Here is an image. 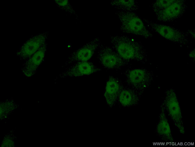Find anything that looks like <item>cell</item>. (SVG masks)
<instances>
[{
  "instance_id": "6da1fadb",
  "label": "cell",
  "mask_w": 195,
  "mask_h": 147,
  "mask_svg": "<svg viewBox=\"0 0 195 147\" xmlns=\"http://www.w3.org/2000/svg\"><path fill=\"white\" fill-rule=\"evenodd\" d=\"M110 38L112 47L123 59L143 63L148 61L147 52L140 42L122 35H111Z\"/></svg>"
},
{
  "instance_id": "7a4b0ae2",
  "label": "cell",
  "mask_w": 195,
  "mask_h": 147,
  "mask_svg": "<svg viewBox=\"0 0 195 147\" xmlns=\"http://www.w3.org/2000/svg\"><path fill=\"white\" fill-rule=\"evenodd\" d=\"M116 14L121 22L120 29L122 32L140 36L146 39L153 37V34L134 12L119 11Z\"/></svg>"
},
{
  "instance_id": "3957f363",
  "label": "cell",
  "mask_w": 195,
  "mask_h": 147,
  "mask_svg": "<svg viewBox=\"0 0 195 147\" xmlns=\"http://www.w3.org/2000/svg\"><path fill=\"white\" fill-rule=\"evenodd\" d=\"M124 74L127 86L134 89L141 96L151 85L154 77L152 71L144 68L128 69L125 70Z\"/></svg>"
},
{
  "instance_id": "277c9868",
  "label": "cell",
  "mask_w": 195,
  "mask_h": 147,
  "mask_svg": "<svg viewBox=\"0 0 195 147\" xmlns=\"http://www.w3.org/2000/svg\"><path fill=\"white\" fill-rule=\"evenodd\" d=\"M146 27L162 38L182 47L187 46L190 43L186 33L172 27L155 23L144 18Z\"/></svg>"
},
{
  "instance_id": "5b68a950",
  "label": "cell",
  "mask_w": 195,
  "mask_h": 147,
  "mask_svg": "<svg viewBox=\"0 0 195 147\" xmlns=\"http://www.w3.org/2000/svg\"><path fill=\"white\" fill-rule=\"evenodd\" d=\"M161 104L179 132L181 134H184L182 112L177 95L174 89L171 88L166 90Z\"/></svg>"
},
{
  "instance_id": "8992f818",
  "label": "cell",
  "mask_w": 195,
  "mask_h": 147,
  "mask_svg": "<svg viewBox=\"0 0 195 147\" xmlns=\"http://www.w3.org/2000/svg\"><path fill=\"white\" fill-rule=\"evenodd\" d=\"M97 58L102 66L108 70H119L129 64L130 61L122 58L112 47L101 44Z\"/></svg>"
},
{
  "instance_id": "52a82bcc",
  "label": "cell",
  "mask_w": 195,
  "mask_h": 147,
  "mask_svg": "<svg viewBox=\"0 0 195 147\" xmlns=\"http://www.w3.org/2000/svg\"><path fill=\"white\" fill-rule=\"evenodd\" d=\"M48 35L46 31L31 36L20 47L16 56L20 60L25 61L47 42Z\"/></svg>"
},
{
  "instance_id": "ba28073f",
  "label": "cell",
  "mask_w": 195,
  "mask_h": 147,
  "mask_svg": "<svg viewBox=\"0 0 195 147\" xmlns=\"http://www.w3.org/2000/svg\"><path fill=\"white\" fill-rule=\"evenodd\" d=\"M101 44L100 39L98 37L94 38L70 54L65 63L64 66H67L76 62L88 61Z\"/></svg>"
},
{
  "instance_id": "9c48e42d",
  "label": "cell",
  "mask_w": 195,
  "mask_h": 147,
  "mask_svg": "<svg viewBox=\"0 0 195 147\" xmlns=\"http://www.w3.org/2000/svg\"><path fill=\"white\" fill-rule=\"evenodd\" d=\"M187 8L185 0H175L166 8L155 13L158 21L171 22L181 17L186 11Z\"/></svg>"
},
{
  "instance_id": "30bf717a",
  "label": "cell",
  "mask_w": 195,
  "mask_h": 147,
  "mask_svg": "<svg viewBox=\"0 0 195 147\" xmlns=\"http://www.w3.org/2000/svg\"><path fill=\"white\" fill-rule=\"evenodd\" d=\"M47 45L46 42L37 52L24 61L21 70L24 76L30 77L35 74L45 60Z\"/></svg>"
},
{
  "instance_id": "8fae6325",
  "label": "cell",
  "mask_w": 195,
  "mask_h": 147,
  "mask_svg": "<svg viewBox=\"0 0 195 147\" xmlns=\"http://www.w3.org/2000/svg\"><path fill=\"white\" fill-rule=\"evenodd\" d=\"M101 70L100 68L92 62L88 61H78L67 68L58 77L61 78L68 77H79L89 75Z\"/></svg>"
},
{
  "instance_id": "7c38bea8",
  "label": "cell",
  "mask_w": 195,
  "mask_h": 147,
  "mask_svg": "<svg viewBox=\"0 0 195 147\" xmlns=\"http://www.w3.org/2000/svg\"><path fill=\"white\" fill-rule=\"evenodd\" d=\"M123 85L118 78L109 76L106 84L104 96L108 105L112 108L118 101L119 95Z\"/></svg>"
},
{
  "instance_id": "4fadbf2b",
  "label": "cell",
  "mask_w": 195,
  "mask_h": 147,
  "mask_svg": "<svg viewBox=\"0 0 195 147\" xmlns=\"http://www.w3.org/2000/svg\"><path fill=\"white\" fill-rule=\"evenodd\" d=\"M165 112L164 108L161 104L160 112L155 131L156 134L161 139L167 143L168 142L170 143L173 142L174 139Z\"/></svg>"
},
{
  "instance_id": "5bb4252c",
  "label": "cell",
  "mask_w": 195,
  "mask_h": 147,
  "mask_svg": "<svg viewBox=\"0 0 195 147\" xmlns=\"http://www.w3.org/2000/svg\"><path fill=\"white\" fill-rule=\"evenodd\" d=\"M141 97L132 89L124 86L119 95L117 102L122 107H129L138 104Z\"/></svg>"
},
{
  "instance_id": "9a60e30c",
  "label": "cell",
  "mask_w": 195,
  "mask_h": 147,
  "mask_svg": "<svg viewBox=\"0 0 195 147\" xmlns=\"http://www.w3.org/2000/svg\"><path fill=\"white\" fill-rule=\"evenodd\" d=\"M110 5L120 11L133 12L139 9L138 2L134 0H114L111 1Z\"/></svg>"
},
{
  "instance_id": "2e32d148",
  "label": "cell",
  "mask_w": 195,
  "mask_h": 147,
  "mask_svg": "<svg viewBox=\"0 0 195 147\" xmlns=\"http://www.w3.org/2000/svg\"><path fill=\"white\" fill-rule=\"evenodd\" d=\"M54 2L60 9L68 13L70 15H74L76 19L78 16L70 1L68 0H55Z\"/></svg>"
},
{
  "instance_id": "e0dca14e",
  "label": "cell",
  "mask_w": 195,
  "mask_h": 147,
  "mask_svg": "<svg viewBox=\"0 0 195 147\" xmlns=\"http://www.w3.org/2000/svg\"><path fill=\"white\" fill-rule=\"evenodd\" d=\"M175 0H157L152 4V8L155 13L166 8L172 4Z\"/></svg>"
},
{
  "instance_id": "ac0fdd59",
  "label": "cell",
  "mask_w": 195,
  "mask_h": 147,
  "mask_svg": "<svg viewBox=\"0 0 195 147\" xmlns=\"http://www.w3.org/2000/svg\"><path fill=\"white\" fill-rule=\"evenodd\" d=\"M195 49L191 50L188 54V56L190 58L192 59L193 61H194L195 58Z\"/></svg>"
},
{
  "instance_id": "d6986e66",
  "label": "cell",
  "mask_w": 195,
  "mask_h": 147,
  "mask_svg": "<svg viewBox=\"0 0 195 147\" xmlns=\"http://www.w3.org/2000/svg\"><path fill=\"white\" fill-rule=\"evenodd\" d=\"M188 36V35L190 36L193 38H195V30H188L186 33Z\"/></svg>"
}]
</instances>
